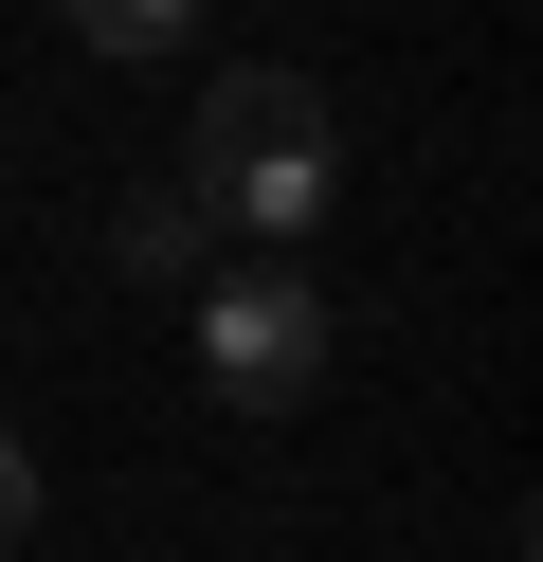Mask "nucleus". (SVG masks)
I'll return each mask as SVG.
<instances>
[{
  "label": "nucleus",
  "mask_w": 543,
  "mask_h": 562,
  "mask_svg": "<svg viewBox=\"0 0 543 562\" xmlns=\"http://www.w3.org/2000/svg\"><path fill=\"white\" fill-rule=\"evenodd\" d=\"M109 255H127L145 291H200V272H217V218H200V200H181V182H145L127 218H109Z\"/></svg>",
  "instance_id": "obj_3"
},
{
  "label": "nucleus",
  "mask_w": 543,
  "mask_h": 562,
  "mask_svg": "<svg viewBox=\"0 0 543 562\" xmlns=\"http://www.w3.org/2000/svg\"><path fill=\"white\" fill-rule=\"evenodd\" d=\"M55 19L91 55H181V37H200V0H55Z\"/></svg>",
  "instance_id": "obj_4"
},
{
  "label": "nucleus",
  "mask_w": 543,
  "mask_h": 562,
  "mask_svg": "<svg viewBox=\"0 0 543 562\" xmlns=\"http://www.w3.org/2000/svg\"><path fill=\"white\" fill-rule=\"evenodd\" d=\"M200 400L217 417H253V436H290V417L326 400V291H308V255H236V272H200Z\"/></svg>",
  "instance_id": "obj_2"
},
{
  "label": "nucleus",
  "mask_w": 543,
  "mask_h": 562,
  "mask_svg": "<svg viewBox=\"0 0 543 562\" xmlns=\"http://www.w3.org/2000/svg\"><path fill=\"white\" fill-rule=\"evenodd\" d=\"M19 544H36V453L0 436V562H19Z\"/></svg>",
  "instance_id": "obj_5"
},
{
  "label": "nucleus",
  "mask_w": 543,
  "mask_h": 562,
  "mask_svg": "<svg viewBox=\"0 0 543 562\" xmlns=\"http://www.w3.org/2000/svg\"><path fill=\"white\" fill-rule=\"evenodd\" d=\"M181 200H200L217 236H253V255H308L326 200H344V127H326V91L290 74V55H236V74L200 91V127H181Z\"/></svg>",
  "instance_id": "obj_1"
}]
</instances>
